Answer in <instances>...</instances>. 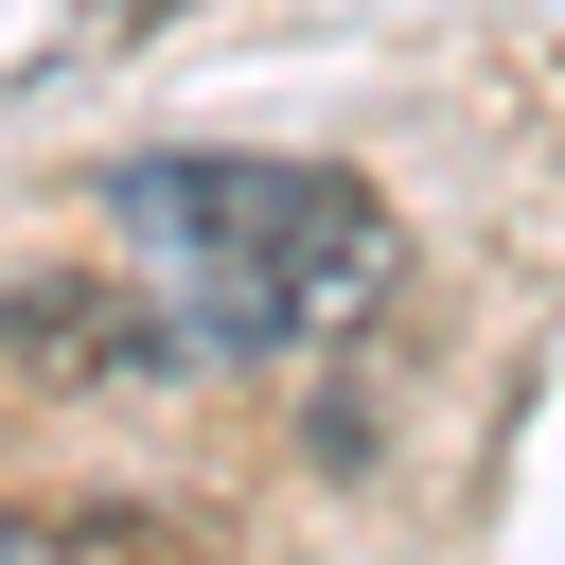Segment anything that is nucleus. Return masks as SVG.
Masks as SVG:
<instances>
[{"instance_id":"1","label":"nucleus","mask_w":565,"mask_h":565,"mask_svg":"<svg viewBox=\"0 0 565 565\" xmlns=\"http://www.w3.org/2000/svg\"><path fill=\"white\" fill-rule=\"evenodd\" d=\"M106 212H124L141 282H159L212 353H247V371L353 335V318L388 300V265H406L388 194L335 177V159H124Z\"/></svg>"},{"instance_id":"2","label":"nucleus","mask_w":565,"mask_h":565,"mask_svg":"<svg viewBox=\"0 0 565 565\" xmlns=\"http://www.w3.org/2000/svg\"><path fill=\"white\" fill-rule=\"evenodd\" d=\"M212 335L141 282V265H35V282H0V371H35V388H88V406H124V388H177Z\"/></svg>"}]
</instances>
